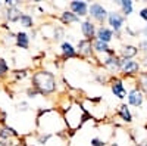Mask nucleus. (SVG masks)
<instances>
[{"instance_id":"33","label":"nucleus","mask_w":147,"mask_h":146,"mask_svg":"<svg viewBox=\"0 0 147 146\" xmlns=\"http://www.w3.org/2000/svg\"><path fill=\"white\" fill-rule=\"evenodd\" d=\"M141 34H143V35H144V37L147 39V24H146V25H144V28L141 30Z\"/></svg>"},{"instance_id":"4","label":"nucleus","mask_w":147,"mask_h":146,"mask_svg":"<svg viewBox=\"0 0 147 146\" xmlns=\"http://www.w3.org/2000/svg\"><path fill=\"white\" fill-rule=\"evenodd\" d=\"M107 15H109V10L100 5V3H91L90 5V9H88V18L99 25H103L105 21H107Z\"/></svg>"},{"instance_id":"17","label":"nucleus","mask_w":147,"mask_h":146,"mask_svg":"<svg viewBox=\"0 0 147 146\" xmlns=\"http://www.w3.org/2000/svg\"><path fill=\"white\" fill-rule=\"evenodd\" d=\"M15 44L21 49H24V50H27V49L30 47V35L24 31H19L15 34Z\"/></svg>"},{"instance_id":"9","label":"nucleus","mask_w":147,"mask_h":146,"mask_svg":"<svg viewBox=\"0 0 147 146\" xmlns=\"http://www.w3.org/2000/svg\"><path fill=\"white\" fill-rule=\"evenodd\" d=\"M77 52H78V58H93L94 56L93 41L91 40H85V39L78 40Z\"/></svg>"},{"instance_id":"15","label":"nucleus","mask_w":147,"mask_h":146,"mask_svg":"<svg viewBox=\"0 0 147 146\" xmlns=\"http://www.w3.org/2000/svg\"><path fill=\"white\" fill-rule=\"evenodd\" d=\"M59 21L62 22L63 25H71V24H77V22L81 24V18L77 16L71 10H63L62 14H60V16H59Z\"/></svg>"},{"instance_id":"27","label":"nucleus","mask_w":147,"mask_h":146,"mask_svg":"<svg viewBox=\"0 0 147 146\" xmlns=\"http://www.w3.org/2000/svg\"><path fill=\"white\" fill-rule=\"evenodd\" d=\"M13 75H15L16 80H22V78H25L28 75V69H18V71L13 72Z\"/></svg>"},{"instance_id":"32","label":"nucleus","mask_w":147,"mask_h":146,"mask_svg":"<svg viewBox=\"0 0 147 146\" xmlns=\"http://www.w3.org/2000/svg\"><path fill=\"white\" fill-rule=\"evenodd\" d=\"M141 67L144 68V71H147V56L141 58Z\"/></svg>"},{"instance_id":"30","label":"nucleus","mask_w":147,"mask_h":146,"mask_svg":"<svg viewBox=\"0 0 147 146\" xmlns=\"http://www.w3.org/2000/svg\"><path fill=\"white\" fill-rule=\"evenodd\" d=\"M138 16L147 24V6H144V7H141L140 9V12H138Z\"/></svg>"},{"instance_id":"13","label":"nucleus","mask_w":147,"mask_h":146,"mask_svg":"<svg viewBox=\"0 0 147 146\" xmlns=\"http://www.w3.org/2000/svg\"><path fill=\"white\" fill-rule=\"evenodd\" d=\"M138 53H140L138 46H134V44H124L118 52L121 59H136Z\"/></svg>"},{"instance_id":"6","label":"nucleus","mask_w":147,"mask_h":146,"mask_svg":"<svg viewBox=\"0 0 147 146\" xmlns=\"http://www.w3.org/2000/svg\"><path fill=\"white\" fill-rule=\"evenodd\" d=\"M102 65L110 72V74H116V72H121V68H122V59L118 53L115 55H105L103 56V62Z\"/></svg>"},{"instance_id":"29","label":"nucleus","mask_w":147,"mask_h":146,"mask_svg":"<svg viewBox=\"0 0 147 146\" xmlns=\"http://www.w3.org/2000/svg\"><path fill=\"white\" fill-rule=\"evenodd\" d=\"M52 137V134H49V133H44V134H40L38 136V143L40 145H46L47 143V140Z\"/></svg>"},{"instance_id":"31","label":"nucleus","mask_w":147,"mask_h":146,"mask_svg":"<svg viewBox=\"0 0 147 146\" xmlns=\"http://www.w3.org/2000/svg\"><path fill=\"white\" fill-rule=\"evenodd\" d=\"M27 94H28V97H35V96H40V93L37 92L34 87H30V89L27 90Z\"/></svg>"},{"instance_id":"7","label":"nucleus","mask_w":147,"mask_h":146,"mask_svg":"<svg viewBox=\"0 0 147 146\" xmlns=\"http://www.w3.org/2000/svg\"><path fill=\"white\" fill-rule=\"evenodd\" d=\"M109 84H110V90H112V93L118 97V99H125L127 97V87L124 84V80H122V77H118V75H112L109 80Z\"/></svg>"},{"instance_id":"28","label":"nucleus","mask_w":147,"mask_h":146,"mask_svg":"<svg viewBox=\"0 0 147 146\" xmlns=\"http://www.w3.org/2000/svg\"><path fill=\"white\" fill-rule=\"evenodd\" d=\"M90 145L91 146H106V142L103 139H100V137H93L91 142H90Z\"/></svg>"},{"instance_id":"19","label":"nucleus","mask_w":147,"mask_h":146,"mask_svg":"<svg viewBox=\"0 0 147 146\" xmlns=\"http://www.w3.org/2000/svg\"><path fill=\"white\" fill-rule=\"evenodd\" d=\"M93 49H94V53H99V55H107L110 50H112V47H110L107 43H103L100 40H93Z\"/></svg>"},{"instance_id":"8","label":"nucleus","mask_w":147,"mask_h":146,"mask_svg":"<svg viewBox=\"0 0 147 146\" xmlns=\"http://www.w3.org/2000/svg\"><path fill=\"white\" fill-rule=\"evenodd\" d=\"M107 24L110 25V28L113 30V33H122L124 30V24H125V16L118 10H109L107 15Z\"/></svg>"},{"instance_id":"18","label":"nucleus","mask_w":147,"mask_h":146,"mask_svg":"<svg viewBox=\"0 0 147 146\" xmlns=\"http://www.w3.org/2000/svg\"><path fill=\"white\" fill-rule=\"evenodd\" d=\"M116 5L119 6L121 14L124 15L125 18L129 16L132 12H134V2H132V0H118Z\"/></svg>"},{"instance_id":"11","label":"nucleus","mask_w":147,"mask_h":146,"mask_svg":"<svg viewBox=\"0 0 147 146\" xmlns=\"http://www.w3.org/2000/svg\"><path fill=\"white\" fill-rule=\"evenodd\" d=\"M88 9L90 5L87 2H78V0H74V2L69 3V10L74 12L77 16L84 18V16H88Z\"/></svg>"},{"instance_id":"14","label":"nucleus","mask_w":147,"mask_h":146,"mask_svg":"<svg viewBox=\"0 0 147 146\" xmlns=\"http://www.w3.org/2000/svg\"><path fill=\"white\" fill-rule=\"evenodd\" d=\"M60 50H62V58H63L65 60L78 58L77 47H74V44L69 43V41H63L62 44H60Z\"/></svg>"},{"instance_id":"12","label":"nucleus","mask_w":147,"mask_h":146,"mask_svg":"<svg viewBox=\"0 0 147 146\" xmlns=\"http://www.w3.org/2000/svg\"><path fill=\"white\" fill-rule=\"evenodd\" d=\"M115 37V33L110 27H106V25H100L97 27V33H96V40H100L103 43H110Z\"/></svg>"},{"instance_id":"10","label":"nucleus","mask_w":147,"mask_h":146,"mask_svg":"<svg viewBox=\"0 0 147 146\" xmlns=\"http://www.w3.org/2000/svg\"><path fill=\"white\" fill-rule=\"evenodd\" d=\"M80 25H81V33H82V35H84V39L93 41V40L96 39V33H97L96 24H94L90 18H87V19L81 21Z\"/></svg>"},{"instance_id":"23","label":"nucleus","mask_w":147,"mask_h":146,"mask_svg":"<svg viewBox=\"0 0 147 146\" xmlns=\"http://www.w3.org/2000/svg\"><path fill=\"white\" fill-rule=\"evenodd\" d=\"M19 22H21V25H24L25 28H32L34 27V19L28 14H22L21 18H19Z\"/></svg>"},{"instance_id":"21","label":"nucleus","mask_w":147,"mask_h":146,"mask_svg":"<svg viewBox=\"0 0 147 146\" xmlns=\"http://www.w3.org/2000/svg\"><path fill=\"white\" fill-rule=\"evenodd\" d=\"M21 15H22V12L19 10L18 6L6 7V19H7L9 22H16V21H19Z\"/></svg>"},{"instance_id":"26","label":"nucleus","mask_w":147,"mask_h":146,"mask_svg":"<svg viewBox=\"0 0 147 146\" xmlns=\"http://www.w3.org/2000/svg\"><path fill=\"white\" fill-rule=\"evenodd\" d=\"M138 50L143 56H147V39H143L138 41Z\"/></svg>"},{"instance_id":"25","label":"nucleus","mask_w":147,"mask_h":146,"mask_svg":"<svg viewBox=\"0 0 147 146\" xmlns=\"http://www.w3.org/2000/svg\"><path fill=\"white\" fill-rule=\"evenodd\" d=\"M7 74H9V65L3 58H0V78H5Z\"/></svg>"},{"instance_id":"35","label":"nucleus","mask_w":147,"mask_h":146,"mask_svg":"<svg viewBox=\"0 0 147 146\" xmlns=\"http://www.w3.org/2000/svg\"><path fill=\"white\" fill-rule=\"evenodd\" d=\"M137 146H147V140H144V142H141V143H138Z\"/></svg>"},{"instance_id":"1","label":"nucleus","mask_w":147,"mask_h":146,"mask_svg":"<svg viewBox=\"0 0 147 146\" xmlns=\"http://www.w3.org/2000/svg\"><path fill=\"white\" fill-rule=\"evenodd\" d=\"M31 86L43 96H49L56 92L57 89V81L56 75L53 72L47 71V69H38L32 74L31 78Z\"/></svg>"},{"instance_id":"36","label":"nucleus","mask_w":147,"mask_h":146,"mask_svg":"<svg viewBox=\"0 0 147 146\" xmlns=\"http://www.w3.org/2000/svg\"><path fill=\"white\" fill-rule=\"evenodd\" d=\"M144 130H146V134H147V126H146V127H144Z\"/></svg>"},{"instance_id":"34","label":"nucleus","mask_w":147,"mask_h":146,"mask_svg":"<svg viewBox=\"0 0 147 146\" xmlns=\"http://www.w3.org/2000/svg\"><path fill=\"white\" fill-rule=\"evenodd\" d=\"M109 146H121V145H119V143H118V142L115 140V142H112V143H110Z\"/></svg>"},{"instance_id":"5","label":"nucleus","mask_w":147,"mask_h":146,"mask_svg":"<svg viewBox=\"0 0 147 146\" xmlns=\"http://www.w3.org/2000/svg\"><path fill=\"white\" fill-rule=\"evenodd\" d=\"M146 101V96L144 93L140 90V87L137 84H134V86L128 90L127 93V102H128V106H132V108H141L143 103Z\"/></svg>"},{"instance_id":"24","label":"nucleus","mask_w":147,"mask_h":146,"mask_svg":"<svg viewBox=\"0 0 147 146\" xmlns=\"http://www.w3.org/2000/svg\"><path fill=\"white\" fill-rule=\"evenodd\" d=\"M63 37H65V30H63V27H60V25L53 27V40H55V41H59V40H62Z\"/></svg>"},{"instance_id":"22","label":"nucleus","mask_w":147,"mask_h":146,"mask_svg":"<svg viewBox=\"0 0 147 146\" xmlns=\"http://www.w3.org/2000/svg\"><path fill=\"white\" fill-rule=\"evenodd\" d=\"M16 136V131L12 128V127H2L0 128V140H10L12 137H15Z\"/></svg>"},{"instance_id":"20","label":"nucleus","mask_w":147,"mask_h":146,"mask_svg":"<svg viewBox=\"0 0 147 146\" xmlns=\"http://www.w3.org/2000/svg\"><path fill=\"white\" fill-rule=\"evenodd\" d=\"M136 84L140 87V90L144 93V96L147 97V71H141L140 74L136 77Z\"/></svg>"},{"instance_id":"37","label":"nucleus","mask_w":147,"mask_h":146,"mask_svg":"<svg viewBox=\"0 0 147 146\" xmlns=\"http://www.w3.org/2000/svg\"><path fill=\"white\" fill-rule=\"evenodd\" d=\"M2 5H3V3H2V2H0V7H2Z\"/></svg>"},{"instance_id":"3","label":"nucleus","mask_w":147,"mask_h":146,"mask_svg":"<svg viewBox=\"0 0 147 146\" xmlns=\"http://www.w3.org/2000/svg\"><path fill=\"white\" fill-rule=\"evenodd\" d=\"M141 62L137 59H122V68H121V72H122V77H127V78H136L140 72L143 71L141 69Z\"/></svg>"},{"instance_id":"2","label":"nucleus","mask_w":147,"mask_h":146,"mask_svg":"<svg viewBox=\"0 0 147 146\" xmlns=\"http://www.w3.org/2000/svg\"><path fill=\"white\" fill-rule=\"evenodd\" d=\"M88 118H90V115L84 111L81 105H72V106L68 109V112L65 114L66 126H68L72 131L77 130V128H80Z\"/></svg>"},{"instance_id":"16","label":"nucleus","mask_w":147,"mask_h":146,"mask_svg":"<svg viewBox=\"0 0 147 146\" xmlns=\"http://www.w3.org/2000/svg\"><path fill=\"white\" fill-rule=\"evenodd\" d=\"M116 115L122 120V123H125V124H131V123H132V114H131L129 106H128L127 103H122V105L118 108Z\"/></svg>"}]
</instances>
